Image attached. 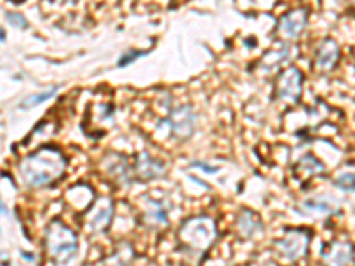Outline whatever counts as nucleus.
Returning a JSON list of instances; mask_svg holds the SVG:
<instances>
[{
	"mask_svg": "<svg viewBox=\"0 0 355 266\" xmlns=\"http://www.w3.org/2000/svg\"><path fill=\"white\" fill-rule=\"evenodd\" d=\"M68 158L52 144L41 145L20 161V176L31 188L53 185L66 172Z\"/></svg>",
	"mask_w": 355,
	"mask_h": 266,
	"instance_id": "nucleus-1",
	"label": "nucleus"
},
{
	"mask_svg": "<svg viewBox=\"0 0 355 266\" xmlns=\"http://www.w3.org/2000/svg\"><path fill=\"white\" fill-rule=\"evenodd\" d=\"M57 91H59V87H57V85H53V87L44 89V91H41V93L31 94V96H27L24 101H21L20 105H18V109H24V110L34 109V107L41 105V103H44V101L52 100V98L57 94Z\"/></svg>",
	"mask_w": 355,
	"mask_h": 266,
	"instance_id": "nucleus-17",
	"label": "nucleus"
},
{
	"mask_svg": "<svg viewBox=\"0 0 355 266\" xmlns=\"http://www.w3.org/2000/svg\"><path fill=\"white\" fill-rule=\"evenodd\" d=\"M103 169L109 174L110 177H114L117 183L121 185H130L133 179V167H130L128 160H126L125 154L119 153H109L103 158Z\"/></svg>",
	"mask_w": 355,
	"mask_h": 266,
	"instance_id": "nucleus-12",
	"label": "nucleus"
},
{
	"mask_svg": "<svg viewBox=\"0 0 355 266\" xmlns=\"http://www.w3.org/2000/svg\"><path fill=\"white\" fill-rule=\"evenodd\" d=\"M339 44L336 43L332 37H325V39L320 43V46L316 48L315 53V68L318 71H329L336 66L339 59Z\"/></svg>",
	"mask_w": 355,
	"mask_h": 266,
	"instance_id": "nucleus-13",
	"label": "nucleus"
},
{
	"mask_svg": "<svg viewBox=\"0 0 355 266\" xmlns=\"http://www.w3.org/2000/svg\"><path fill=\"white\" fill-rule=\"evenodd\" d=\"M146 53H148V52H128V53H125V55H121V59L117 61V68H125V66L132 64L133 61H137L139 57L146 55Z\"/></svg>",
	"mask_w": 355,
	"mask_h": 266,
	"instance_id": "nucleus-20",
	"label": "nucleus"
},
{
	"mask_svg": "<svg viewBox=\"0 0 355 266\" xmlns=\"http://www.w3.org/2000/svg\"><path fill=\"white\" fill-rule=\"evenodd\" d=\"M323 170H325V166H323L322 161L318 160L316 157H313V154H304L302 158H299V161L293 166V174L299 179H311V177L318 176V174H322Z\"/></svg>",
	"mask_w": 355,
	"mask_h": 266,
	"instance_id": "nucleus-15",
	"label": "nucleus"
},
{
	"mask_svg": "<svg viewBox=\"0 0 355 266\" xmlns=\"http://www.w3.org/2000/svg\"><path fill=\"white\" fill-rule=\"evenodd\" d=\"M141 220L146 227L150 229H160L169 224V217H167V208L164 202H158L155 199H150L146 204L144 211L141 215Z\"/></svg>",
	"mask_w": 355,
	"mask_h": 266,
	"instance_id": "nucleus-14",
	"label": "nucleus"
},
{
	"mask_svg": "<svg viewBox=\"0 0 355 266\" xmlns=\"http://www.w3.org/2000/svg\"><path fill=\"white\" fill-rule=\"evenodd\" d=\"M302 71L295 66H290L279 73L277 82H275V96L286 103H297L302 94Z\"/></svg>",
	"mask_w": 355,
	"mask_h": 266,
	"instance_id": "nucleus-6",
	"label": "nucleus"
},
{
	"mask_svg": "<svg viewBox=\"0 0 355 266\" xmlns=\"http://www.w3.org/2000/svg\"><path fill=\"white\" fill-rule=\"evenodd\" d=\"M24 256H25V259H27V261H33V254H28V252H24Z\"/></svg>",
	"mask_w": 355,
	"mask_h": 266,
	"instance_id": "nucleus-22",
	"label": "nucleus"
},
{
	"mask_svg": "<svg viewBox=\"0 0 355 266\" xmlns=\"http://www.w3.org/2000/svg\"><path fill=\"white\" fill-rule=\"evenodd\" d=\"M44 249L57 265H69L78 254V238L64 222L52 220L44 229Z\"/></svg>",
	"mask_w": 355,
	"mask_h": 266,
	"instance_id": "nucleus-3",
	"label": "nucleus"
},
{
	"mask_svg": "<svg viewBox=\"0 0 355 266\" xmlns=\"http://www.w3.org/2000/svg\"><path fill=\"white\" fill-rule=\"evenodd\" d=\"M332 183L339 190H343V192H355V172L339 174Z\"/></svg>",
	"mask_w": 355,
	"mask_h": 266,
	"instance_id": "nucleus-18",
	"label": "nucleus"
},
{
	"mask_svg": "<svg viewBox=\"0 0 355 266\" xmlns=\"http://www.w3.org/2000/svg\"><path fill=\"white\" fill-rule=\"evenodd\" d=\"M320 259L323 266H352L354 265V245L341 240L325 243L320 250Z\"/></svg>",
	"mask_w": 355,
	"mask_h": 266,
	"instance_id": "nucleus-8",
	"label": "nucleus"
},
{
	"mask_svg": "<svg viewBox=\"0 0 355 266\" xmlns=\"http://www.w3.org/2000/svg\"><path fill=\"white\" fill-rule=\"evenodd\" d=\"M166 125L169 126L174 139H178V141H187V139L194 135L196 125H198V116H196L190 105L176 107L167 116Z\"/></svg>",
	"mask_w": 355,
	"mask_h": 266,
	"instance_id": "nucleus-5",
	"label": "nucleus"
},
{
	"mask_svg": "<svg viewBox=\"0 0 355 266\" xmlns=\"http://www.w3.org/2000/svg\"><path fill=\"white\" fill-rule=\"evenodd\" d=\"M6 20H8V24H11L12 27H17V28H27L28 27V21L25 20V17H21L20 12L8 11L6 12Z\"/></svg>",
	"mask_w": 355,
	"mask_h": 266,
	"instance_id": "nucleus-19",
	"label": "nucleus"
},
{
	"mask_svg": "<svg viewBox=\"0 0 355 266\" xmlns=\"http://www.w3.org/2000/svg\"><path fill=\"white\" fill-rule=\"evenodd\" d=\"M307 8H295L291 11L284 12L283 17L279 18V33L286 39H299L302 36L304 28L307 25Z\"/></svg>",
	"mask_w": 355,
	"mask_h": 266,
	"instance_id": "nucleus-11",
	"label": "nucleus"
},
{
	"mask_svg": "<svg viewBox=\"0 0 355 266\" xmlns=\"http://www.w3.org/2000/svg\"><path fill=\"white\" fill-rule=\"evenodd\" d=\"M164 174H166V163L146 151L139 153L133 161V179L135 181H153Z\"/></svg>",
	"mask_w": 355,
	"mask_h": 266,
	"instance_id": "nucleus-9",
	"label": "nucleus"
},
{
	"mask_svg": "<svg viewBox=\"0 0 355 266\" xmlns=\"http://www.w3.org/2000/svg\"><path fill=\"white\" fill-rule=\"evenodd\" d=\"M338 210V199L331 197L327 194L304 199L299 204H295V211H299L300 215H307V217H329V215H334Z\"/></svg>",
	"mask_w": 355,
	"mask_h": 266,
	"instance_id": "nucleus-10",
	"label": "nucleus"
},
{
	"mask_svg": "<svg viewBox=\"0 0 355 266\" xmlns=\"http://www.w3.org/2000/svg\"><path fill=\"white\" fill-rule=\"evenodd\" d=\"M192 167H201V169H205V170H208V174H215L217 172V167H211V166H208V163H205V161H194V163H192Z\"/></svg>",
	"mask_w": 355,
	"mask_h": 266,
	"instance_id": "nucleus-21",
	"label": "nucleus"
},
{
	"mask_svg": "<svg viewBox=\"0 0 355 266\" xmlns=\"http://www.w3.org/2000/svg\"><path fill=\"white\" fill-rule=\"evenodd\" d=\"M311 233L302 227H297V229H286L281 238H277L274 242L275 250L279 254L283 256L286 261L295 263L302 259L307 254L311 243Z\"/></svg>",
	"mask_w": 355,
	"mask_h": 266,
	"instance_id": "nucleus-4",
	"label": "nucleus"
},
{
	"mask_svg": "<svg viewBox=\"0 0 355 266\" xmlns=\"http://www.w3.org/2000/svg\"><path fill=\"white\" fill-rule=\"evenodd\" d=\"M0 37H2V41H6V33H4V28L0 30Z\"/></svg>",
	"mask_w": 355,
	"mask_h": 266,
	"instance_id": "nucleus-23",
	"label": "nucleus"
},
{
	"mask_svg": "<svg viewBox=\"0 0 355 266\" xmlns=\"http://www.w3.org/2000/svg\"><path fill=\"white\" fill-rule=\"evenodd\" d=\"M263 229V222L254 211L242 210L239 218H236V231L240 233L242 238H252L254 234H258Z\"/></svg>",
	"mask_w": 355,
	"mask_h": 266,
	"instance_id": "nucleus-16",
	"label": "nucleus"
},
{
	"mask_svg": "<svg viewBox=\"0 0 355 266\" xmlns=\"http://www.w3.org/2000/svg\"><path fill=\"white\" fill-rule=\"evenodd\" d=\"M114 218V204L110 197H98L93 204L89 206L85 213V224L87 229L94 234L107 233Z\"/></svg>",
	"mask_w": 355,
	"mask_h": 266,
	"instance_id": "nucleus-7",
	"label": "nucleus"
},
{
	"mask_svg": "<svg viewBox=\"0 0 355 266\" xmlns=\"http://www.w3.org/2000/svg\"><path fill=\"white\" fill-rule=\"evenodd\" d=\"M178 243L187 256L202 258L217 240V226L211 217H190L178 229Z\"/></svg>",
	"mask_w": 355,
	"mask_h": 266,
	"instance_id": "nucleus-2",
	"label": "nucleus"
}]
</instances>
